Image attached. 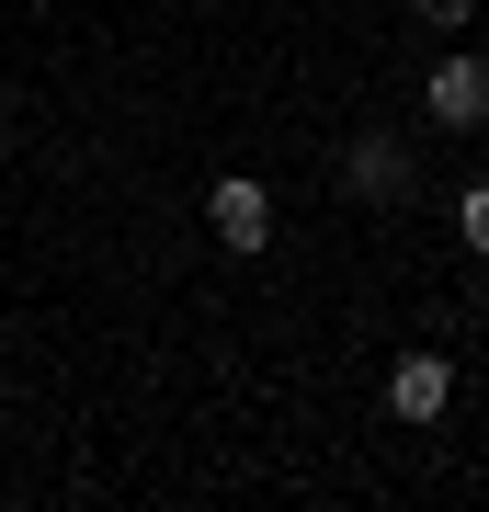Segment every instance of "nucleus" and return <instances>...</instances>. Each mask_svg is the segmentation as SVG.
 <instances>
[{"label":"nucleus","mask_w":489,"mask_h":512,"mask_svg":"<svg viewBox=\"0 0 489 512\" xmlns=\"http://www.w3.org/2000/svg\"><path fill=\"white\" fill-rule=\"evenodd\" d=\"M421 114H433L444 137H478V126H489V57H433V80H421Z\"/></svg>","instance_id":"1"},{"label":"nucleus","mask_w":489,"mask_h":512,"mask_svg":"<svg viewBox=\"0 0 489 512\" xmlns=\"http://www.w3.org/2000/svg\"><path fill=\"white\" fill-rule=\"evenodd\" d=\"M205 228H217L228 251H273V194L251 183V171H228V183L205 194Z\"/></svg>","instance_id":"2"},{"label":"nucleus","mask_w":489,"mask_h":512,"mask_svg":"<svg viewBox=\"0 0 489 512\" xmlns=\"http://www.w3.org/2000/svg\"><path fill=\"white\" fill-rule=\"evenodd\" d=\"M387 410L399 421H444L455 410V365L444 353H399V365H387Z\"/></svg>","instance_id":"3"},{"label":"nucleus","mask_w":489,"mask_h":512,"mask_svg":"<svg viewBox=\"0 0 489 512\" xmlns=\"http://www.w3.org/2000/svg\"><path fill=\"white\" fill-rule=\"evenodd\" d=\"M342 183H353L364 205H387V194H410V160H399V137H376V126H364V137L342 148Z\"/></svg>","instance_id":"4"},{"label":"nucleus","mask_w":489,"mask_h":512,"mask_svg":"<svg viewBox=\"0 0 489 512\" xmlns=\"http://www.w3.org/2000/svg\"><path fill=\"white\" fill-rule=\"evenodd\" d=\"M455 228H467V251H489V183H467V205H455Z\"/></svg>","instance_id":"5"},{"label":"nucleus","mask_w":489,"mask_h":512,"mask_svg":"<svg viewBox=\"0 0 489 512\" xmlns=\"http://www.w3.org/2000/svg\"><path fill=\"white\" fill-rule=\"evenodd\" d=\"M410 12H421V23H467V0H410Z\"/></svg>","instance_id":"6"}]
</instances>
